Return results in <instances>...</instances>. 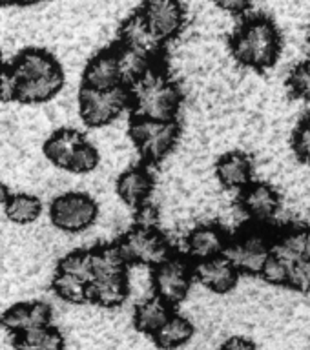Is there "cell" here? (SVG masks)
<instances>
[{
  "label": "cell",
  "instance_id": "cell-26",
  "mask_svg": "<svg viewBox=\"0 0 310 350\" xmlns=\"http://www.w3.org/2000/svg\"><path fill=\"white\" fill-rule=\"evenodd\" d=\"M13 350H64V336L59 328L49 325L33 332L15 336Z\"/></svg>",
  "mask_w": 310,
  "mask_h": 350
},
{
  "label": "cell",
  "instance_id": "cell-5",
  "mask_svg": "<svg viewBox=\"0 0 310 350\" xmlns=\"http://www.w3.org/2000/svg\"><path fill=\"white\" fill-rule=\"evenodd\" d=\"M177 120H152L133 117L130 126L131 141L137 152L148 163H159L168 155L179 141Z\"/></svg>",
  "mask_w": 310,
  "mask_h": 350
},
{
  "label": "cell",
  "instance_id": "cell-10",
  "mask_svg": "<svg viewBox=\"0 0 310 350\" xmlns=\"http://www.w3.org/2000/svg\"><path fill=\"white\" fill-rule=\"evenodd\" d=\"M139 15L161 44L177 37L186 21L185 5L181 0H144Z\"/></svg>",
  "mask_w": 310,
  "mask_h": 350
},
{
  "label": "cell",
  "instance_id": "cell-34",
  "mask_svg": "<svg viewBox=\"0 0 310 350\" xmlns=\"http://www.w3.org/2000/svg\"><path fill=\"white\" fill-rule=\"evenodd\" d=\"M254 0H214V4L221 8L227 13H232V15H241L245 13L248 8L252 5Z\"/></svg>",
  "mask_w": 310,
  "mask_h": 350
},
{
  "label": "cell",
  "instance_id": "cell-14",
  "mask_svg": "<svg viewBox=\"0 0 310 350\" xmlns=\"http://www.w3.org/2000/svg\"><path fill=\"white\" fill-rule=\"evenodd\" d=\"M241 273L227 256L194 262V279L214 294H229L240 283Z\"/></svg>",
  "mask_w": 310,
  "mask_h": 350
},
{
  "label": "cell",
  "instance_id": "cell-31",
  "mask_svg": "<svg viewBox=\"0 0 310 350\" xmlns=\"http://www.w3.org/2000/svg\"><path fill=\"white\" fill-rule=\"evenodd\" d=\"M292 148L296 157L310 164V113L301 120L292 137Z\"/></svg>",
  "mask_w": 310,
  "mask_h": 350
},
{
  "label": "cell",
  "instance_id": "cell-33",
  "mask_svg": "<svg viewBox=\"0 0 310 350\" xmlns=\"http://www.w3.org/2000/svg\"><path fill=\"white\" fill-rule=\"evenodd\" d=\"M218 350H257V345L245 336H230Z\"/></svg>",
  "mask_w": 310,
  "mask_h": 350
},
{
  "label": "cell",
  "instance_id": "cell-21",
  "mask_svg": "<svg viewBox=\"0 0 310 350\" xmlns=\"http://www.w3.org/2000/svg\"><path fill=\"white\" fill-rule=\"evenodd\" d=\"M172 314H174L172 306L166 305L163 299H159L157 295H150V297H144V299L137 303L135 308H133L131 321H133V328L137 332L152 338L153 334L159 330V327Z\"/></svg>",
  "mask_w": 310,
  "mask_h": 350
},
{
  "label": "cell",
  "instance_id": "cell-24",
  "mask_svg": "<svg viewBox=\"0 0 310 350\" xmlns=\"http://www.w3.org/2000/svg\"><path fill=\"white\" fill-rule=\"evenodd\" d=\"M120 40H122V46L139 49V51L150 55V57H153V55L157 53L159 48L163 46V44L159 42L157 38L150 33V29H148L146 24H144V21H142L139 13L131 15L130 18L122 24Z\"/></svg>",
  "mask_w": 310,
  "mask_h": 350
},
{
  "label": "cell",
  "instance_id": "cell-35",
  "mask_svg": "<svg viewBox=\"0 0 310 350\" xmlns=\"http://www.w3.org/2000/svg\"><path fill=\"white\" fill-rule=\"evenodd\" d=\"M10 196H11L10 188L0 183V206H4L5 202H8V199H10Z\"/></svg>",
  "mask_w": 310,
  "mask_h": 350
},
{
  "label": "cell",
  "instance_id": "cell-15",
  "mask_svg": "<svg viewBox=\"0 0 310 350\" xmlns=\"http://www.w3.org/2000/svg\"><path fill=\"white\" fill-rule=\"evenodd\" d=\"M216 177L227 190L241 191L254 180V161L240 150L224 153L216 163Z\"/></svg>",
  "mask_w": 310,
  "mask_h": 350
},
{
  "label": "cell",
  "instance_id": "cell-9",
  "mask_svg": "<svg viewBox=\"0 0 310 350\" xmlns=\"http://www.w3.org/2000/svg\"><path fill=\"white\" fill-rule=\"evenodd\" d=\"M120 256L125 257L126 265H139V267H157L159 262L172 256L166 235L157 228H142L133 226L128 230L117 243Z\"/></svg>",
  "mask_w": 310,
  "mask_h": 350
},
{
  "label": "cell",
  "instance_id": "cell-20",
  "mask_svg": "<svg viewBox=\"0 0 310 350\" xmlns=\"http://www.w3.org/2000/svg\"><path fill=\"white\" fill-rule=\"evenodd\" d=\"M84 141L86 139H84L81 131L73 130V128H62V130L53 131L46 139V142H44V155L57 168L68 172L71 157L75 155V152Z\"/></svg>",
  "mask_w": 310,
  "mask_h": 350
},
{
  "label": "cell",
  "instance_id": "cell-6",
  "mask_svg": "<svg viewBox=\"0 0 310 350\" xmlns=\"http://www.w3.org/2000/svg\"><path fill=\"white\" fill-rule=\"evenodd\" d=\"M153 295L163 299L166 305L177 306L186 299L194 283V262L186 256L172 254L168 259L153 267L152 278Z\"/></svg>",
  "mask_w": 310,
  "mask_h": 350
},
{
  "label": "cell",
  "instance_id": "cell-7",
  "mask_svg": "<svg viewBox=\"0 0 310 350\" xmlns=\"http://www.w3.org/2000/svg\"><path fill=\"white\" fill-rule=\"evenodd\" d=\"M77 100L82 122L90 128H103L114 122L130 106V92L126 86L109 90H90L82 86Z\"/></svg>",
  "mask_w": 310,
  "mask_h": 350
},
{
  "label": "cell",
  "instance_id": "cell-36",
  "mask_svg": "<svg viewBox=\"0 0 310 350\" xmlns=\"http://www.w3.org/2000/svg\"><path fill=\"white\" fill-rule=\"evenodd\" d=\"M4 66H2V53H0V70H2Z\"/></svg>",
  "mask_w": 310,
  "mask_h": 350
},
{
  "label": "cell",
  "instance_id": "cell-29",
  "mask_svg": "<svg viewBox=\"0 0 310 350\" xmlns=\"http://www.w3.org/2000/svg\"><path fill=\"white\" fill-rule=\"evenodd\" d=\"M287 288L309 294L310 292V261H294L287 265Z\"/></svg>",
  "mask_w": 310,
  "mask_h": 350
},
{
  "label": "cell",
  "instance_id": "cell-4",
  "mask_svg": "<svg viewBox=\"0 0 310 350\" xmlns=\"http://www.w3.org/2000/svg\"><path fill=\"white\" fill-rule=\"evenodd\" d=\"M274 234L270 226L248 223L235 235H230L229 248L224 256L229 257L237 272L245 275H259L263 265L272 252Z\"/></svg>",
  "mask_w": 310,
  "mask_h": 350
},
{
  "label": "cell",
  "instance_id": "cell-32",
  "mask_svg": "<svg viewBox=\"0 0 310 350\" xmlns=\"http://www.w3.org/2000/svg\"><path fill=\"white\" fill-rule=\"evenodd\" d=\"M159 223V212L157 208L144 202L139 208H135V226H142V228H157Z\"/></svg>",
  "mask_w": 310,
  "mask_h": 350
},
{
  "label": "cell",
  "instance_id": "cell-25",
  "mask_svg": "<svg viewBox=\"0 0 310 350\" xmlns=\"http://www.w3.org/2000/svg\"><path fill=\"white\" fill-rule=\"evenodd\" d=\"M5 217L10 219L11 223L15 224H31L35 223L40 213H42V202L37 196L33 193H24V191H18V193H11L8 202L4 204Z\"/></svg>",
  "mask_w": 310,
  "mask_h": 350
},
{
  "label": "cell",
  "instance_id": "cell-8",
  "mask_svg": "<svg viewBox=\"0 0 310 350\" xmlns=\"http://www.w3.org/2000/svg\"><path fill=\"white\" fill-rule=\"evenodd\" d=\"M99 204L90 193L66 191L55 197L49 206V219L64 234H82L97 221Z\"/></svg>",
  "mask_w": 310,
  "mask_h": 350
},
{
  "label": "cell",
  "instance_id": "cell-17",
  "mask_svg": "<svg viewBox=\"0 0 310 350\" xmlns=\"http://www.w3.org/2000/svg\"><path fill=\"white\" fill-rule=\"evenodd\" d=\"M153 190V177L144 166H131L125 170L117 179V196L126 206L139 208L148 202Z\"/></svg>",
  "mask_w": 310,
  "mask_h": 350
},
{
  "label": "cell",
  "instance_id": "cell-16",
  "mask_svg": "<svg viewBox=\"0 0 310 350\" xmlns=\"http://www.w3.org/2000/svg\"><path fill=\"white\" fill-rule=\"evenodd\" d=\"M272 256L289 265L294 261H310V226L294 224L274 234Z\"/></svg>",
  "mask_w": 310,
  "mask_h": 350
},
{
  "label": "cell",
  "instance_id": "cell-1",
  "mask_svg": "<svg viewBox=\"0 0 310 350\" xmlns=\"http://www.w3.org/2000/svg\"><path fill=\"white\" fill-rule=\"evenodd\" d=\"M64 86V73L59 60L44 49H26L13 64L0 70L2 103H49Z\"/></svg>",
  "mask_w": 310,
  "mask_h": 350
},
{
  "label": "cell",
  "instance_id": "cell-28",
  "mask_svg": "<svg viewBox=\"0 0 310 350\" xmlns=\"http://www.w3.org/2000/svg\"><path fill=\"white\" fill-rule=\"evenodd\" d=\"M101 163V155H99L97 148L93 146L92 142L84 141L71 157V163L68 166V172L75 175H86L92 174L93 170L97 168Z\"/></svg>",
  "mask_w": 310,
  "mask_h": 350
},
{
  "label": "cell",
  "instance_id": "cell-23",
  "mask_svg": "<svg viewBox=\"0 0 310 350\" xmlns=\"http://www.w3.org/2000/svg\"><path fill=\"white\" fill-rule=\"evenodd\" d=\"M115 53H117L120 82L126 88H130L133 82L139 81L142 75H146L148 71L153 68V57L142 53L139 49L128 48V46L120 44L119 48H115Z\"/></svg>",
  "mask_w": 310,
  "mask_h": 350
},
{
  "label": "cell",
  "instance_id": "cell-18",
  "mask_svg": "<svg viewBox=\"0 0 310 350\" xmlns=\"http://www.w3.org/2000/svg\"><path fill=\"white\" fill-rule=\"evenodd\" d=\"M82 86L90 90H109L122 86L115 49H106L88 62L82 73Z\"/></svg>",
  "mask_w": 310,
  "mask_h": 350
},
{
  "label": "cell",
  "instance_id": "cell-37",
  "mask_svg": "<svg viewBox=\"0 0 310 350\" xmlns=\"http://www.w3.org/2000/svg\"><path fill=\"white\" fill-rule=\"evenodd\" d=\"M309 42H310V37H309Z\"/></svg>",
  "mask_w": 310,
  "mask_h": 350
},
{
  "label": "cell",
  "instance_id": "cell-2",
  "mask_svg": "<svg viewBox=\"0 0 310 350\" xmlns=\"http://www.w3.org/2000/svg\"><path fill=\"white\" fill-rule=\"evenodd\" d=\"M283 38L272 18L254 15L246 18L230 38V51L241 66L265 71L278 62Z\"/></svg>",
  "mask_w": 310,
  "mask_h": 350
},
{
  "label": "cell",
  "instance_id": "cell-30",
  "mask_svg": "<svg viewBox=\"0 0 310 350\" xmlns=\"http://www.w3.org/2000/svg\"><path fill=\"white\" fill-rule=\"evenodd\" d=\"M287 273H289L287 265L276 256H272V252H270L267 262L263 265L259 278H263V281H267L268 284H274V286H287Z\"/></svg>",
  "mask_w": 310,
  "mask_h": 350
},
{
  "label": "cell",
  "instance_id": "cell-13",
  "mask_svg": "<svg viewBox=\"0 0 310 350\" xmlns=\"http://www.w3.org/2000/svg\"><path fill=\"white\" fill-rule=\"evenodd\" d=\"M53 319V310L44 301H24L5 308L2 314V325L15 338L33 332L38 328L49 327Z\"/></svg>",
  "mask_w": 310,
  "mask_h": 350
},
{
  "label": "cell",
  "instance_id": "cell-22",
  "mask_svg": "<svg viewBox=\"0 0 310 350\" xmlns=\"http://www.w3.org/2000/svg\"><path fill=\"white\" fill-rule=\"evenodd\" d=\"M196 327L186 316L172 314L166 321L159 327V330L152 336L153 345L159 350H177L190 343L194 338Z\"/></svg>",
  "mask_w": 310,
  "mask_h": 350
},
{
  "label": "cell",
  "instance_id": "cell-11",
  "mask_svg": "<svg viewBox=\"0 0 310 350\" xmlns=\"http://www.w3.org/2000/svg\"><path fill=\"white\" fill-rule=\"evenodd\" d=\"M237 204L248 219V223L270 226L281 208V197L274 186L252 180L250 185L241 190Z\"/></svg>",
  "mask_w": 310,
  "mask_h": 350
},
{
  "label": "cell",
  "instance_id": "cell-3",
  "mask_svg": "<svg viewBox=\"0 0 310 350\" xmlns=\"http://www.w3.org/2000/svg\"><path fill=\"white\" fill-rule=\"evenodd\" d=\"M130 108L133 117L152 120H175L181 108V92L168 75L152 70L130 88Z\"/></svg>",
  "mask_w": 310,
  "mask_h": 350
},
{
  "label": "cell",
  "instance_id": "cell-19",
  "mask_svg": "<svg viewBox=\"0 0 310 350\" xmlns=\"http://www.w3.org/2000/svg\"><path fill=\"white\" fill-rule=\"evenodd\" d=\"M130 294V279L125 275L93 279L88 284V303L101 308H117L126 301Z\"/></svg>",
  "mask_w": 310,
  "mask_h": 350
},
{
  "label": "cell",
  "instance_id": "cell-12",
  "mask_svg": "<svg viewBox=\"0 0 310 350\" xmlns=\"http://www.w3.org/2000/svg\"><path fill=\"white\" fill-rule=\"evenodd\" d=\"M230 234L218 223L199 224L186 235V257L194 262L208 261L214 257L224 256L229 248Z\"/></svg>",
  "mask_w": 310,
  "mask_h": 350
},
{
  "label": "cell",
  "instance_id": "cell-27",
  "mask_svg": "<svg viewBox=\"0 0 310 350\" xmlns=\"http://www.w3.org/2000/svg\"><path fill=\"white\" fill-rule=\"evenodd\" d=\"M287 88L292 97L310 104V60H303L290 70Z\"/></svg>",
  "mask_w": 310,
  "mask_h": 350
}]
</instances>
